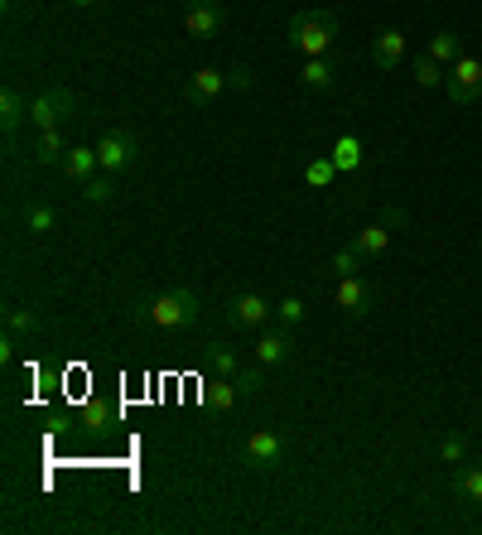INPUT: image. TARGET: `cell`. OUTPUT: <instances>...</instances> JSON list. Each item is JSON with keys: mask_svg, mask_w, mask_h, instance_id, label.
I'll return each mask as SVG.
<instances>
[{"mask_svg": "<svg viewBox=\"0 0 482 535\" xmlns=\"http://www.w3.org/2000/svg\"><path fill=\"white\" fill-rule=\"evenodd\" d=\"M237 401H241L237 381H232V376H213V386H208V405H213V410H232Z\"/></svg>", "mask_w": 482, "mask_h": 535, "instance_id": "44dd1931", "label": "cell"}, {"mask_svg": "<svg viewBox=\"0 0 482 535\" xmlns=\"http://www.w3.org/2000/svg\"><path fill=\"white\" fill-rule=\"evenodd\" d=\"M362 261H367V256H362V251H357L352 241L333 251V270H338V275H357V270H362Z\"/></svg>", "mask_w": 482, "mask_h": 535, "instance_id": "f1b7e54d", "label": "cell"}, {"mask_svg": "<svg viewBox=\"0 0 482 535\" xmlns=\"http://www.w3.org/2000/svg\"><path fill=\"white\" fill-rule=\"evenodd\" d=\"M54 222H58V213L54 208H44V203H34V208L25 213V227L34 232V237H49V232H54Z\"/></svg>", "mask_w": 482, "mask_h": 535, "instance_id": "484cf974", "label": "cell"}, {"mask_svg": "<svg viewBox=\"0 0 482 535\" xmlns=\"http://www.w3.org/2000/svg\"><path fill=\"white\" fill-rule=\"evenodd\" d=\"M415 82L420 87H444V63H434L429 54L415 58Z\"/></svg>", "mask_w": 482, "mask_h": 535, "instance_id": "83f0119b", "label": "cell"}, {"mask_svg": "<svg viewBox=\"0 0 482 535\" xmlns=\"http://www.w3.org/2000/svg\"><path fill=\"white\" fill-rule=\"evenodd\" d=\"M222 25H227L222 0H188V10H184V29H188V34L213 39V34H222Z\"/></svg>", "mask_w": 482, "mask_h": 535, "instance_id": "ba28073f", "label": "cell"}, {"mask_svg": "<svg viewBox=\"0 0 482 535\" xmlns=\"http://www.w3.org/2000/svg\"><path fill=\"white\" fill-rule=\"evenodd\" d=\"M304 314H309V304L299 295H285L280 304H275V319H280V328H299L304 323Z\"/></svg>", "mask_w": 482, "mask_h": 535, "instance_id": "d4e9b609", "label": "cell"}, {"mask_svg": "<svg viewBox=\"0 0 482 535\" xmlns=\"http://www.w3.org/2000/svg\"><path fill=\"white\" fill-rule=\"evenodd\" d=\"M241 458H246V468H275L285 458V434L280 429H251L241 444Z\"/></svg>", "mask_w": 482, "mask_h": 535, "instance_id": "52a82bcc", "label": "cell"}, {"mask_svg": "<svg viewBox=\"0 0 482 535\" xmlns=\"http://www.w3.org/2000/svg\"><path fill=\"white\" fill-rule=\"evenodd\" d=\"M285 44H290L299 58L333 54V44H338V15H333V10H299V15H290V25H285Z\"/></svg>", "mask_w": 482, "mask_h": 535, "instance_id": "7a4b0ae2", "label": "cell"}, {"mask_svg": "<svg viewBox=\"0 0 482 535\" xmlns=\"http://www.w3.org/2000/svg\"><path fill=\"white\" fill-rule=\"evenodd\" d=\"M29 155H34V164H54L58 155H63V131H39Z\"/></svg>", "mask_w": 482, "mask_h": 535, "instance_id": "603a6c76", "label": "cell"}, {"mask_svg": "<svg viewBox=\"0 0 482 535\" xmlns=\"http://www.w3.org/2000/svg\"><path fill=\"white\" fill-rule=\"evenodd\" d=\"M203 367H208V376H237L241 372L237 352L227 348V343H208V352H203Z\"/></svg>", "mask_w": 482, "mask_h": 535, "instance_id": "ac0fdd59", "label": "cell"}, {"mask_svg": "<svg viewBox=\"0 0 482 535\" xmlns=\"http://www.w3.org/2000/svg\"><path fill=\"white\" fill-rule=\"evenodd\" d=\"M0 10H15V0H0Z\"/></svg>", "mask_w": 482, "mask_h": 535, "instance_id": "e575fe53", "label": "cell"}, {"mask_svg": "<svg viewBox=\"0 0 482 535\" xmlns=\"http://www.w3.org/2000/svg\"><path fill=\"white\" fill-rule=\"evenodd\" d=\"M261 372H266V367L256 362V367H241V372L232 376V381H237V391H241V396H256V391H261Z\"/></svg>", "mask_w": 482, "mask_h": 535, "instance_id": "4dcf8cb0", "label": "cell"}, {"mask_svg": "<svg viewBox=\"0 0 482 535\" xmlns=\"http://www.w3.org/2000/svg\"><path fill=\"white\" fill-rule=\"evenodd\" d=\"M198 309H203V299H198L193 285H169V290H160L155 299H145L135 309V323H150V328H193Z\"/></svg>", "mask_w": 482, "mask_h": 535, "instance_id": "6da1fadb", "label": "cell"}, {"mask_svg": "<svg viewBox=\"0 0 482 535\" xmlns=\"http://www.w3.org/2000/svg\"><path fill=\"white\" fill-rule=\"evenodd\" d=\"M25 121H29V102H25V92L10 82V87L0 92V131L15 135L20 126H25Z\"/></svg>", "mask_w": 482, "mask_h": 535, "instance_id": "5bb4252c", "label": "cell"}, {"mask_svg": "<svg viewBox=\"0 0 482 535\" xmlns=\"http://www.w3.org/2000/svg\"><path fill=\"white\" fill-rule=\"evenodd\" d=\"M111 179H116V174H107V169H102V174H92V179L82 184V203H92V208L111 203V193H116V188H111Z\"/></svg>", "mask_w": 482, "mask_h": 535, "instance_id": "7402d4cb", "label": "cell"}, {"mask_svg": "<svg viewBox=\"0 0 482 535\" xmlns=\"http://www.w3.org/2000/svg\"><path fill=\"white\" fill-rule=\"evenodd\" d=\"M391 232H396V227H391V222L381 217V222H372V227H362V232L352 237V246H357V251H362V256L372 261V256H381V251L391 246Z\"/></svg>", "mask_w": 482, "mask_h": 535, "instance_id": "2e32d148", "label": "cell"}, {"mask_svg": "<svg viewBox=\"0 0 482 535\" xmlns=\"http://www.w3.org/2000/svg\"><path fill=\"white\" fill-rule=\"evenodd\" d=\"M270 314H275V304H270L266 295H256V290H241V295L227 304V323H232V328H246V333H261Z\"/></svg>", "mask_w": 482, "mask_h": 535, "instance_id": "8992f818", "label": "cell"}, {"mask_svg": "<svg viewBox=\"0 0 482 535\" xmlns=\"http://www.w3.org/2000/svg\"><path fill=\"white\" fill-rule=\"evenodd\" d=\"M425 54L434 58V63H444V68H449V63H458V58H463V39H458L454 29H439V34L429 39Z\"/></svg>", "mask_w": 482, "mask_h": 535, "instance_id": "e0dca14e", "label": "cell"}, {"mask_svg": "<svg viewBox=\"0 0 482 535\" xmlns=\"http://www.w3.org/2000/svg\"><path fill=\"white\" fill-rule=\"evenodd\" d=\"M82 420H87V429H102L107 425V405H87V415H82Z\"/></svg>", "mask_w": 482, "mask_h": 535, "instance_id": "1f68e13d", "label": "cell"}, {"mask_svg": "<svg viewBox=\"0 0 482 535\" xmlns=\"http://www.w3.org/2000/svg\"><path fill=\"white\" fill-rule=\"evenodd\" d=\"M39 328H44V319H39L34 309H25V304H10V309H5V333H15V338L25 333V338H34Z\"/></svg>", "mask_w": 482, "mask_h": 535, "instance_id": "d6986e66", "label": "cell"}, {"mask_svg": "<svg viewBox=\"0 0 482 535\" xmlns=\"http://www.w3.org/2000/svg\"><path fill=\"white\" fill-rule=\"evenodd\" d=\"M439 458H444V463H463V458H468V439H463V434H444V439H439Z\"/></svg>", "mask_w": 482, "mask_h": 535, "instance_id": "f546056e", "label": "cell"}, {"mask_svg": "<svg viewBox=\"0 0 482 535\" xmlns=\"http://www.w3.org/2000/svg\"><path fill=\"white\" fill-rule=\"evenodd\" d=\"M290 352H295V343H290V328H261V338H256V362L261 367H280V362H290Z\"/></svg>", "mask_w": 482, "mask_h": 535, "instance_id": "8fae6325", "label": "cell"}, {"mask_svg": "<svg viewBox=\"0 0 482 535\" xmlns=\"http://www.w3.org/2000/svg\"><path fill=\"white\" fill-rule=\"evenodd\" d=\"M444 92H449V102H454V107L478 102L482 97V58L463 54L458 63H449V73H444Z\"/></svg>", "mask_w": 482, "mask_h": 535, "instance_id": "277c9868", "label": "cell"}, {"mask_svg": "<svg viewBox=\"0 0 482 535\" xmlns=\"http://www.w3.org/2000/svg\"><path fill=\"white\" fill-rule=\"evenodd\" d=\"M401 58H405V34L401 29H381L372 44V63L381 73H391V68H401Z\"/></svg>", "mask_w": 482, "mask_h": 535, "instance_id": "4fadbf2b", "label": "cell"}, {"mask_svg": "<svg viewBox=\"0 0 482 535\" xmlns=\"http://www.w3.org/2000/svg\"><path fill=\"white\" fill-rule=\"evenodd\" d=\"M333 179H338V164L328 160V155H323V160H309V164H304V184H309V188H328Z\"/></svg>", "mask_w": 482, "mask_h": 535, "instance_id": "cb8c5ba5", "label": "cell"}, {"mask_svg": "<svg viewBox=\"0 0 482 535\" xmlns=\"http://www.w3.org/2000/svg\"><path fill=\"white\" fill-rule=\"evenodd\" d=\"M458 492H463L468 507H482V468H463L458 473Z\"/></svg>", "mask_w": 482, "mask_h": 535, "instance_id": "4316f807", "label": "cell"}, {"mask_svg": "<svg viewBox=\"0 0 482 535\" xmlns=\"http://www.w3.org/2000/svg\"><path fill=\"white\" fill-rule=\"evenodd\" d=\"M338 82V58L323 54V58H304L299 63V87H309V92H328Z\"/></svg>", "mask_w": 482, "mask_h": 535, "instance_id": "7c38bea8", "label": "cell"}, {"mask_svg": "<svg viewBox=\"0 0 482 535\" xmlns=\"http://www.w3.org/2000/svg\"><path fill=\"white\" fill-rule=\"evenodd\" d=\"M227 87H232V92H246V87H251V73H246V68H232V73H227Z\"/></svg>", "mask_w": 482, "mask_h": 535, "instance_id": "d6a6232c", "label": "cell"}, {"mask_svg": "<svg viewBox=\"0 0 482 535\" xmlns=\"http://www.w3.org/2000/svg\"><path fill=\"white\" fill-rule=\"evenodd\" d=\"M63 174H68L73 184H87L92 174H102V160H97V150H87V145H73V150L63 155Z\"/></svg>", "mask_w": 482, "mask_h": 535, "instance_id": "9a60e30c", "label": "cell"}, {"mask_svg": "<svg viewBox=\"0 0 482 535\" xmlns=\"http://www.w3.org/2000/svg\"><path fill=\"white\" fill-rule=\"evenodd\" d=\"M372 304H376V290H372V285H362L357 275H338V309H343L348 319H362Z\"/></svg>", "mask_w": 482, "mask_h": 535, "instance_id": "30bf717a", "label": "cell"}, {"mask_svg": "<svg viewBox=\"0 0 482 535\" xmlns=\"http://www.w3.org/2000/svg\"><path fill=\"white\" fill-rule=\"evenodd\" d=\"M73 111H78V97H73L68 87H49V92H39V97L29 102V126H34V131H58Z\"/></svg>", "mask_w": 482, "mask_h": 535, "instance_id": "3957f363", "label": "cell"}, {"mask_svg": "<svg viewBox=\"0 0 482 535\" xmlns=\"http://www.w3.org/2000/svg\"><path fill=\"white\" fill-rule=\"evenodd\" d=\"M328 160L338 164V174H352V169L362 164V140H357V135H338V145H333Z\"/></svg>", "mask_w": 482, "mask_h": 535, "instance_id": "ffe728a7", "label": "cell"}, {"mask_svg": "<svg viewBox=\"0 0 482 535\" xmlns=\"http://www.w3.org/2000/svg\"><path fill=\"white\" fill-rule=\"evenodd\" d=\"M222 92H227V73H222V68H198V73L184 82V97L193 107H208Z\"/></svg>", "mask_w": 482, "mask_h": 535, "instance_id": "9c48e42d", "label": "cell"}, {"mask_svg": "<svg viewBox=\"0 0 482 535\" xmlns=\"http://www.w3.org/2000/svg\"><path fill=\"white\" fill-rule=\"evenodd\" d=\"M140 155H145V150H140V140H135L131 131H121V126L97 140V160H102V169H107V174H126V169H135V164H140Z\"/></svg>", "mask_w": 482, "mask_h": 535, "instance_id": "5b68a950", "label": "cell"}, {"mask_svg": "<svg viewBox=\"0 0 482 535\" xmlns=\"http://www.w3.org/2000/svg\"><path fill=\"white\" fill-rule=\"evenodd\" d=\"M68 5H78V10H87V5H97V0H68Z\"/></svg>", "mask_w": 482, "mask_h": 535, "instance_id": "836d02e7", "label": "cell"}]
</instances>
